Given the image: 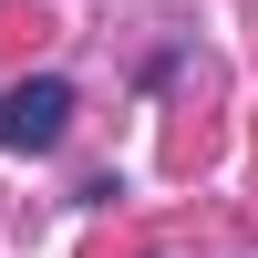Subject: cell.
Instances as JSON below:
<instances>
[{
    "mask_svg": "<svg viewBox=\"0 0 258 258\" xmlns=\"http://www.w3.org/2000/svg\"><path fill=\"white\" fill-rule=\"evenodd\" d=\"M62 135H73V83L62 73H31V83L0 93V145L11 155H52Z\"/></svg>",
    "mask_w": 258,
    "mask_h": 258,
    "instance_id": "1",
    "label": "cell"
}]
</instances>
